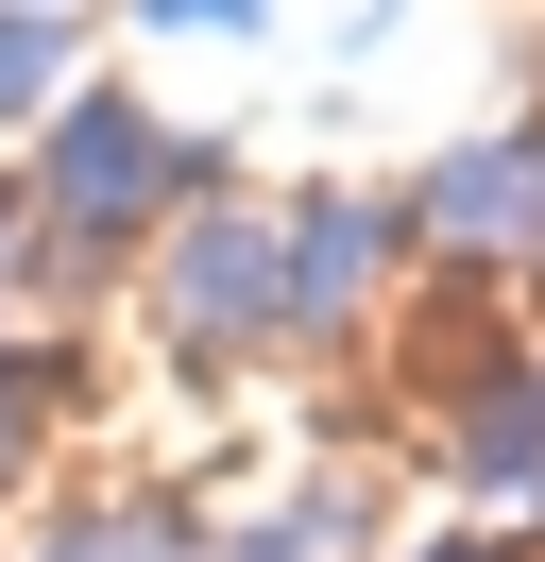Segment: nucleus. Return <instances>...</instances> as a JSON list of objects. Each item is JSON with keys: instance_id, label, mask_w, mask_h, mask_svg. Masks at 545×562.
I'll return each mask as SVG.
<instances>
[{"instance_id": "obj_5", "label": "nucleus", "mask_w": 545, "mask_h": 562, "mask_svg": "<svg viewBox=\"0 0 545 562\" xmlns=\"http://www.w3.org/2000/svg\"><path fill=\"white\" fill-rule=\"evenodd\" d=\"M460 477L477 494H545V375H494L460 409Z\"/></svg>"}, {"instance_id": "obj_7", "label": "nucleus", "mask_w": 545, "mask_h": 562, "mask_svg": "<svg viewBox=\"0 0 545 562\" xmlns=\"http://www.w3.org/2000/svg\"><path fill=\"white\" fill-rule=\"evenodd\" d=\"M170 35H238V18H256V0H154Z\"/></svg>"}, {"instance_id": "obj_1", "label": "nucleus", "mask_w": 545, "mask_h": 562, "mask_svg": "<svg viewBox=\"0 0 545 562\" xmlns=\"http://www.w3.org/2000/svg\"><path fill=\"white\" fill-rule=\"evenodd\" d=\"M34 188H52L68 239H136V222L188 188V154H170L154 120L120 103V86H86V103H52V171H34Z\"/></svg>"}, {"instance_id": "obj_6", "label": "nucleus", "mask_w": 545, "mask_h": 562, "mask_svg": "<svg viewBox=\"0 0 545 562\" xmlns=\"http://www.w3.org/2000/svg\"><path fill=\"white\" fill-rule=\"evenodd\" d=\"M68 86V35H52V0H0V120H34Z\"/></svg>"}, {"instance_id": "obj_3", "label": "nucleus", "mask_w": 545, "mask_h": 562, "mask_svg": "<svg viewBox=\"0 0 545 562\" xmlns=\"http://www.w3.org/2000/svg\"><path fill=\"white\" fill-rule=\"evenodd\" d=\"M426 239L443 256H545V137H477L426 171Z\"/></svg>"}, {"instance_id": "obj_4", "label": "nucleus", "mask_w": 545, "mask_h": 562, "mask_svg": "<svg viewBox=\"0 0 545 562\" xmlns=\"http://www.w3.org/2000/svg\"><path fill=\"white\" fill-rule=\"evenodd\" d=\"M272 239H290V324H341L375 290V256H392V222H375V205H290Z\"/></svg>"}, {"instance_id": "obj_8", "label": "nucleus", "mask_w": 545, "mask_h": 562, "mask_svg": "<svg viewBox=\"0 0 545 562\" xmlns=\"http://www.w3.org/2000/svg\"><path fill=\"white\" fill-rule=\"evenodd\" d=\"M0 239H18V188H0Z\"/></svg>"}, {"instance_id": "obj_2", "label": "nucleus", "mask_w": 545, "mask_h": 562, "mask_svg": "<svg viewBox=\"0 0 545 562\" xmlns=\"http://www.w3.org/2000/svg\"><path fill=\"white\" fill-rule=\"evenodd\" d=\"M170 324L188 341H272L290 324V239L272 222H188L170 239Z\"/></svg>"}]
</instances>
